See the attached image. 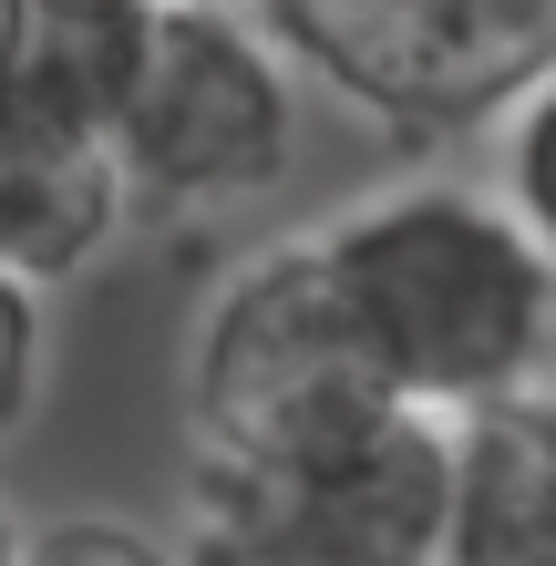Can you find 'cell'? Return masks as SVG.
I'll return each mask as SVG.
<instances>
[{
  "label": "cell",
  "instance_id": "6da1fadb",
  "mask_svg": "<svg viewBox=\"0 0 556 566\" xmlns=\"http://www.w3.org/2000/svg\"><path fill=\"white\" fill-rule=\"evenodd\" d=\"M371 381L402 412H484L556 360V258L474 176H402L310 227Z\"/></svg>",
  "mask_w": 556,
  "mask_h": 566
},
{
  "label": "cell",
  "instance_id": "7a4b0ae2",
  "mask_svg": "<svg viewBox=\"0 0 556 566\" xmlns=\"http://www.w3.org/2000/svg\"><path fill=\"white\" fill-rule=\"evenodd\" d=\"M453 422L381 402L319 443L186 453V566H443Z\"/></svg>",
  "mask_w": 556,
  "mask_h": 566
},
{
  "label": "cell",
  "instance_id": "3957f363",
  "mask_svg": "<svg viewBox=\"0 0 556 566\" xmlns=\"http://www.w3.org/2000/svg\"><path fill=\"white\" fill-rule=\"evenodd\" d=\"M310 73L279 52V31L248 0H155L135 93L114 114V165L135 207L217 217L248 207L300 155Z\"/></svg>",
  "mask_w": 556,
  "mask_h": 566
},
{
  "label": "cell",
  "instance_id": "277c9868",
  "mask_svg": "<svg viewBox=\"0 0 556 566\" xmlns=\"http://www.w3.org/2000/svg\"><path fill=\"white\" fill-rule=\"evenodd\" d=\"M381 402L391 391L371 381V360L340 319L319 238H279L207 289L186 340V453L258 463L289 443H319Z\"/></svg>",
  "mask_w": 556,
  "mask_h": 566
},
{
  "label": "cell",
  "instance_id": "5b68a950",
  "mask_svg": "<svg viewBox=\"0 0 556 566\" xmlns=\"http://www.w3.org/2000/svg\"><path fill=\"white\" fill-rule=\"evenodd\" d=\"M310 93L402 145L495 124L556 62V0H248Z\"/></svg>",
  "mask_w": 556,
  "mask_h": 566
},
{
  "label": "cell",
  "instance_id": "8992f818",
  "mask_svg": "<svg viewBox=\"0 0 556 566\" xmlns=\"http://www.w3.org/2000/svg\"><path fill=\"white\" fill-rule=\"evenodd\" d=\"M145 31L155 0H0V124L114 145Z\"/></svg>",
  "mask_w": 556,
  "mask_h": 566
},
{
  "label": "cell",
  "instance_id": "52a82bcc",
  "mask_svg": "<svg viewBox=\"0 0 556 566\" xmlns=\"http://www.w3.org/2000/svg\"><path fill=\"white\" fill-rule=\"evenodd\" d=\"M443 566H556V391L546 381L484 412H453Z\"/></svg>",
  "mask_w": 556,
  "mask_h": 566
},
{
  "label": "cell",
  "instance_id": "ba28073f",
  "mask_svg": "<svg viewBox=\"0 0 556 566\" xmlns=\"http://www.w3.org/2000/svg\"><path fill=\"white\" fill-rule=\"evenodd\" d=\"M135 186L104 135H42V124H0V269L31 289H73L104 269Z\"/></svg>",
  "mask_w": 556,
  "mask_h": 566
},
{
  "label": "cell",
  "instance_id": "9c48e42d",
  "mask_svg": "<svg viewBox=\"0 0 556 566\" xmlns=\"http://www.w3.org/2000/svg\"><path fill=\"white\" fill-rule=\"evenodd\" d=\"M495 196L536 227V248L556 258V62L495 114Z\"/></svg>",
  "mask_w": 556,
  "mask_h": 566
},
{
  "label": "cell",
  "instance_id": "30bf717a",
  "mask_svg": "<svg viewBox=\"0 0 556 566\" xmlns=\"http://www.w3.org/2000/svg\"><path fill=\"white\" fill-rule=\"evenodd\" d=\"M42 381H52V289H31V279L0 269V443L31 432Z\"/></svg>",
  "mask_w": 556,
  "mask_h": 566
},
{
  "label": "cell",
  "instance_id": "8fae6325",
  "mask_svg": "<svg viewBox=\"0 0 556 566\" xmlns=\"http://www.w3.org/2000/svg\"><path fill=\"white\" fill-rule=\"evenodd\" d=\"M21 566H186L176 546L135 536V525H104V515H62V525H31Z\"/></svg>",
  "mask_w": 556,
  "mask_h": 566
},
{
  "label": "cell",
  "instance_id": "7c38bea8",
  "mask_svg": "<svg viewBox=\"0 0 556 566\" xmlns=\"http://www.w3.org/2000/svg\"><path fill=\"white\" fill-rule=\"evenodd\" d=\"M21 546H31V525H21L11 505H0V566H21Z\"/></svg>",
  "mask_w": 556,
  "mask_h": 566
}]
</instances>
